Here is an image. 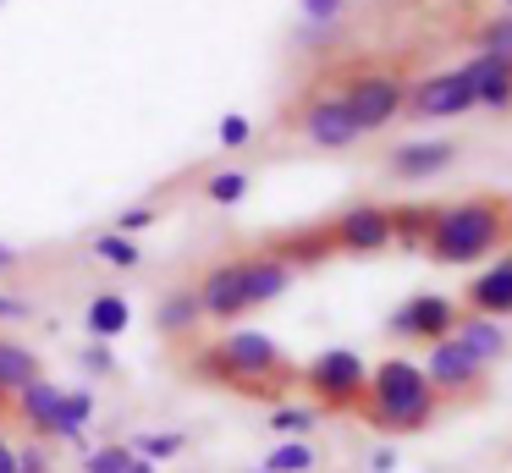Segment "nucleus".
<instances>
[{"label":"nucleus","mask_w":512,"mask_h":473,"mask_svg":"<svg viewBox=\"0 0 512 473\" xmlns=\"http://www.w3.org/2000/svg\"><path fill=\"white\" fill-rule=\"evenodd\" d=\"M188 374L215 385V391L254 396V402H270V407L287 402V391L298 385V363L281 352V341L265 336V330H243V325H232L221 341L193 347Z\"/></svg>","instance_id":"f257e3e1"},{"label":"nucleus","mask_w":512,"mask_h":473,"mask_svg":"<svg viewBox=\"0 0 512 473\" xmlns=\"http://www.w3.org/2000/svg\"><path fill=\"white\" fill-rule=\"evenodd\" d=\"M512 242V193H468L452 204H435L424 259L435 264H479Z\"/></svg>","instance_id":"f03ea898"},{"label":"nucleus","mask_w":512,"mask_h":473,"mask_svg":"<svg viewBox=\"0 0 512 473\" xmlns=\"http://www.w3.org/2000/svg\"><path fill=\"white\" fill-rule=\"evenodd\" d=\"M358 418L386 435H419L441 418V396L430 391L424 369L413 358H386L369 369V391H364V407Z\"/></svg>","instance_id":"7ed1b4c3"},{"label":"nucleus","mask_w":512,"mask_h":473,"mask_svg":"<svg viewBox=\"0 0 512 473\" xmlns=\"http://www.w3.org/2000/svg\"><path fill=\"white\" fill-rule=\"evenodd\" d=\"M298 385L309 391L314 407H325V413H358V407H364V391H369V363L358 358L353 347H325L298 369Z\"/></svg>","instance_id":"20e7f679"},{"label":"nucleus","mask_w":512,"mask_h":473,"mask_svg":"<svg viewBox=\"0 0 512 473\" xmlns=\"http://www.w3.org/2000/svg\"><path fill=\"white\" fill-rule=\"evenodd\" d=\"M336 94L347 99V110H353L358 132H386L391 121L402 116V99H408V77L397 72V66H358L353 77H347Z\"/></svg>","instance_id":"39448f33"},{"label":"nucleus","mask_w":512,"mask_h":473,"mask_svg":"<svg viewBox=\"0 0 512 473\" xmlns=\"http://www.w3.org/2000/svg\"><path fill=\"white\" fill-rule=\"evenodd\" d=\"M325 226H331L336 253H347V259H369V253L391 248V204H375V198H358V204L336 209Z\"/></svg>","instance_id":"423d86ee"},{"label":"nucleus","mask_w":512,"mask_h":473,"mask_svg":"<svg viewBox=\"0 0 512 473\" xmlns=\"http://www.w3.org/2000/svg\"><path fill=\"white\" fill-rule=\"evenodd\" d=\"M468 110H474V83L463 77V66L419 77V83H408V99H402V116L413 121H446V116H468Z\"/></svg>","instance_id":"0eeeda50"},{"label":"nucleus","mask_w":512,"mask_h":473,"mask_svg":"<svg viewBox=\"0 0 512 473\" xmlns=\"http://www.w3.org/2000/svg\"><path fill=\"white\" fill-rule=\"evenodd\" d=\"M419 369H424V380H430V391L441 396V407L446 402H474V396L485 391V374H490L485 363H474L457 341H435Z\"/></svg>","instance_id":"6e6552de"},{"label":"nucleus","mask_w":512,"mask_h":473,"mask_svg":"<svg viewBox=\"0 0 512 473\" xmlns=\"http://www.w3.org/2000/svg\"><path fill=\"white\" fill-rule=\"evenodd\" d=\"M457 319H463V308H457L452 297H441V292H413L408 303H402L397 314L386 319V330H391L397 341H424V347H435V341L452 336Z\"/></svg>","instance_id":"1a4fd4ad"},{"label":"nucleus","mask_w":512,"mask_h":473,"mask_svg":"<svg viewBox=\"0 0 512 473\" xmlns=\"http://www.w3.org/2000/svg\"><path fill=\"white\" fill-rule=\"evenodd\" d=\"M298 127H303V138H309L314 149H325V154H342V149H353V143L364 138L358 121H353V110H347V99L336 94V88H325V94H314L309 105H303Z\"/></svg>","instance_id":"9d476101"},{"label":"nucleus","mask_w":512,"mask_h":473,"mask_svg":"<svg viewBox=\"0 0 512 473\" xmlns=\"http://www.w3.org/2000/svg\"><path fill=\"white\" fill-rule=\"evenodd\" d=\"M457 143L452 138H408L386 154V176L391 182H430V176L452 171L457 165Z\"/></svg>","instance_id":"9b49d317"},{"label":"nucleus","mask_w":512,"mask_h":473,"mask_svg":"<svg viewBox=\"0 0 512 473\" xmlns=\"http://www.w3.org/2000/svg\"><path fill=\"white\" fill-rule=\"evenodd\" d=\"M199 308H204V319H215V325H237V319L248 314V297H243V264L237 259H221V264H210V270L199 275Z\"/></svg>","instance_id":"f8f14e48"},{"label":"nucleus","mask_w":512,"mask_h":473,"mask_svg":"<svg viewBox=\"0 0 512 473\" xmlns=\"http://www.w3.org/2000/svg\"><path fill=\"white\" fill-rule=\"evenodd\" d=\"M265 253H276L287 270H320L325 259H336V242L325 220H309V226H287L265 242Z\"/></svg>","instance_id":"ddd939ff"},{"label":"nucleus","mask_w":512,"mask_h":473,"mask_svg":"<svg viewBox=\"0 0 512 473\" xmlns=\"http://www.w3.org/2000/svg\"><path fill=\"white\" fill-rule=\"evenodd\" d=\"M463 314H485V319L512 314V253H501L496 264H485V270L463 286Z\"/></svg>","instance_id":"4468645a"},{"label":"nucleus","mask_w":512,"mask_h":473,"mask_svg":"<svg viewBox=\"0 0 512 473\" xmlns=\"http://www.w3.org/2000/svg\"><path fill=\"white\" fill-rule=\"evenodd\" d=\"M243 264V297H248V308H265V303H276V297H287V286L298 281V270H287V264L276 259V253H248V259H237Z\"/></svg>","instance_id":"2eb2a0df"},{"label":"nucleus","mask_w":512,"mask_h":473,"mask_svg":"<svg viewBox=\"0 0 512 473\" xmlns=\"http://www.w3.org/2000/svg\"><path fill=\"white\" fill-rule=\"evenodd\" d=\"M446 341H457V347H463L474 363H485V369H490V363H501V358H507V347H512L507 325H501V319H485V314H463Z\"/></svg>","instance_id":"dca6fc26"},{"label":"nucleus","mask_w":512,"mask_h":473,"mask_svg":"<svg viewBox=\"0 0 512 473\" xmlns=\"http://www.w3.org/2000/svg\"><path fill=\"white\" fill-rule=\"evenodd\" d=\"M463 77L474 83V110H507L512 105V61H501V55H468L463 61Z\"/></svg>","instance_id":"f3484780"},{"label":"nucleus","mask_w":512,"mask_h":473,"mask_svg":"<svg viewBox=\"0 0 512 473\" xmlns=\"http://www.w3.org/2000/svg\"><path fill=\"white\" fill-rule=\"evenodd\" d=\"M199 325H204V308H199V292H193V286H171V292L155 303V330L160 336L182 341V336H193Z\"/></svg>","instance_id":"a211bd4d"},{"label":"nucleus","mask_w":512,"mask_h":473,"mask_svg":"<svg viewBox=\"0 0 512 473\" xmlns=\"http://www.w3.org/2000/svg\"><path fill=\"white\" fill-rule=\"evenodd\" d=\"M39 374H45V363H39V352L28 347V341L0 336V407H12V396L23 391V385H34Z\"/></svg>","instance_id":"6ab92c4d"},{"label":"nucleus","mask_w":512,"mask_h":473,"mask_svg":"<svg viewBox=\"0 0 512 473\" xmlns=\"http://www.w3.org/2000/svg\"><path fill=\"white\" fill-rule=\"evenodd\" d=\"M127 325H133V308H127L122 292H94L89 297V308H83L89 341H116V336H127Z\"/></svg>","instance_id":"aec40b11"},{"label":"nucleus","mask_w":512,"mask_h":473,"mask_svg":"<svg viewBox=\"0 0 512 473\" xmlns=\"http://www.w3.org/2000/svg\"><path fill=\"white\" fill-rule=\"evenodd\" d=\"M89 418H94V391L89 385H61V402H56V413H50V435L45 440H83Z\"/></svg>","instance_id":"412c9836"},{"label":"nucleus","mask_w":512,"mask_h":473,"mask_svg":"<svg viewBox=\"0 0 512 473\" xmlns=\"http://www.w3.org/2000/svg\"><path fill=\"white\" fill-rule=\"evenodd\" d=\"M56 402H61V385L50 380V374H39L34 385H23V391L12 396V413L23 418L34 435H50V413H56Z\"/></svg>","instance_id":"4be33fe9"},{"label":"nucleus","mask_w":512,"mask_h":473,"mask_svg":"<svg viewBox=\"0 0 512 473\" xmlns=\"http://www.w3.org/2000/svg\"><path fill=\"white\" fill-rule=\"evenodd\" d=\"M430 220H435V204H391V242L408 253H424Z\"/></svg>","instance_id":"5701e85b"},{"label":"nucleus","mask_w":512,"mask_h":473,"mask_svg":"<svg viewBox=\"0 0 512 473\" xmlns=\"http://www.w3.org/2000/svg\"><path fill=\"white\" fill-rule=\"evenodd\" d=\"M94 259L100 264H111V270H138V264H144V253H138V242L133 237H122V231H100V237H94Z\"/></svg>","instance_id":"b1692460"},{"label":"nucleus","mask_w":512,"mask_h":473,"mask_svg":"<svg viewBox=\"0 0 512 473\" xmlns=\"http://www.w3.org/2000/svg\"><path fill=\"white\" fill-rule=\"evenodd\" d=\"M314 424H320V407H298V402H276V407H270V429H276L281 440H303Z\"/></svg>","instance_id":"393cba45"},{"label":"nucleus","mask_w":512,"mask_h":473,"mask_svg":"<svg viewBox=\"0 0 512 473\" xmlns=\"http://www.w3.org/2000/svg\"><path fill=\"white\" fill-rule=\"evenodd\" d=\"M474 50L479 55H501V61H512V11H501V17H485L474 28Z\"/></svg>","instance_id":"a878e982"},{"label":"nucleus","mask_w":512,"mask_h":473,"mask_svg":"<svg viewBox=\"0 0 512 473\" xmlns=\"http://www.w3.org/2000/svg\"><path fill=\"white\" fill-rule=\"evenodd\" d=\"M182 446H188V435L182 429H155V435H138L133 440V457H144V462H171V457H182Z\"/></svg>","instance_id":"bb28decb"},{"label":"nucleus","mask_w":512,"mask_h":473,"mask_svg":"<svg viewBox=\"0 0 512 473\" xmlns=\"http://www.w3.org/2000/svg\"><path fill=\"white\" fill-rule=\"evenodd\" d=\"M314 462L320 457H314L309 440H281V446L265 457V473H314Z\"/></svg>","instance_id":"cd10ccee"},{"label":"nucleus","mask_w":512,"mask_h":473,"mask_svg":"<svg viewBox=\"0 0 512 473\" xmlns=\"http://www.w3.org/2000/svg\"><path fill=\"white\" fill-rule=\"evenodd\" d=\"M204 198H210V204H221V209L243 204V198H248V176L243 171H215L210 182H204Z\"/></svg>","instance_id":"c85d7f7f"},{"label":"nucleus","mask_w":512,"mask_h":473,"mask_svg":"<svg viewBox=\"0 0 512 473\" xmlns=\"http://www.w3.org/2000/svg\"><path fill=\"white\" fill-rule=\"evenodd\" d=\"M127 462H133V446L111 440V446H94L89 457H83V473H127Z\"/></svg>","instance_id":"c756f323"},{"label":"nucleus","mask_w":512,"mask_h":473,"mask_svg":"<svg viewBox=\"0 0 512 473\" xmlns=\"http://www.w3.org/2000/svg\"><path fill=\"white\" fill-rule=\"evenodd\" d=\"M78 363H83V374H94V380H111V374H116V352H111V341H89V347L78 352Z\"/></svg>","instance_id":"7c9ffc66"},{"label":"nucleus","mask_w":512,"mask_h":473,"mask_svg":"<svg viewBox=\"0 0 512 473\" xmlns=\"http://www.w3.org/2000/svg\"><path fill=\"white\" fill-rule=\"evenodd\" d=\"M215 138H221V149H243V143L254 138V121H248V116H237V110H232V116H221Z\"/></svg>","instance_id":"2f4dec72"},{"label":"nucleus","mask_w":512,"mask_h":473,"mask_svg":"<svg viewBox=\"0 0 512 473\" xmlns=\"http://www.w3.org/2000/svg\"><path fill=\"white\" fill-rule=\"evenodd\" d=\"M303 22H320V28H331V22H342L347 0H298Z\"/></svg>","instance_id":"473e14b6"},{"label":"nucleus","mask_w":512,"mask_h":473,"mask_svg":"<svg viewBox=\"0 0 512 473\" xmlns=\"http://www.w3.org/2000/svg\"><path fill=\"white\" fill-rule=\"evenodd\" d=\"M155 220H160L155 204H133V209H122V215H116V231H122V237H138V231L155 226Z\"/></svg>","instance_id":"72a5a7b5"},{"label":"nucleus","mask_w":512,"mask_h":473,"mask_svg":"<svg viewBox=\"0 0 512 473\" xmlns=\"http://www.w3.org/2000/svg\"><path fill=\"white\" fill-rule=\"evenodd\" d=\"M17 319H34V297L0 292V325H17Z\"/></svg>","instance_id":"f704fd0d"},{"label":"nucleus","mask_w":512,"mask_h":473,"mask_svg":"<svg viewBox=\"0 0 512 473\" xmlns=\"http://www.w3.org/2000/svg\"><path fill=\"white\" fill-rule=\"evenodd\" d=\"M17 473H50L45 451H39V446H23V451H17Z\"/></svg>","instance_id":"c9c22d12"},{"label":"nucleus","mask_w":512,"mask_h":473,"mask_svg":"<svg viewBox=\"0 0 512 473\" xmlns=\"http://www.w3.org/2000/svg\"><path fill=\"white\" fill-rule=\"evenodd\" d=\"M369 473H397V451L375 446V451H369Z\"/></svg>","instance_id":"e433bc0d"},{"label":"nucleus","mask_w":512,"mask_h":473,"mask_svg":"<svg viewBox=\"0 0 512 473\" xmlns=\"http://www.w3.org/2000/svg\"><path fill=\"white\" fill-rule=\"evenodd\" d=\"M17 259H23V253H17L12 242H0V275H6V270H17Z\"/></svg>","instance_id":"4c0bfd02"},{"label":"nucleus","mask_w":512,"mask_h":473,"mask_svg":"<svg viewBox=\"0 0 512 473\" xmlns=\"http://www.w3.org/2000/svg\"><path fill=\"white\" fill-rule=\"evenodd\" d=\"M0 473H17V451L6 446V435H0Z\"/></svg>","instance_id":"58836bf2"},{"label":"nucleus","mask_w":512,"mask_h":473,"mask_svg":"<svg viewBox=\"0 0 512 473\" xmlns=\"http://www.w3.org/2000/svg\"><path fill=\"white\" fill-rule=\"evenodd\" d=\"M127 473H160V468H155V462H144V457H133V462H127Z\"/></svg>","instance_id":"ea45409f"},{"label":"nucleus","mask_w":512,"mask_h":473,"mask_svg":"<svg viewBox=\"0 0 512 473\" xmlns=\"http://www.w3.org/2000/svg\"><path fill=\"white\" fill-rule=\"evenodd\" d=\"M501 6H507V11H512V0H501Z\"/></svg>","instance_id":"a19ab883"},{"label":"nucleus","mask_w":512,"mask_h":473,"mask_svg":"<svg viewBox=\"0 0 512 473\" xmlns=\"http://www.w3.org/2000/svg\"><path fill=\"white\" fill-rule=\"evenodd\" d=\"M254 473H265V468H254Z\"/></svg>","instance_id":"79ce46f5"},{"label":"nucleus","mask_w":512,"mask_h":473,"mask_svg":"<svg viewBox=\"0 0 512 473\" xmlns=\"http://www.w3.org/2000/svg\"><path fill=\"white\" fill-rule=\"evenodd\" d=\"M0 6H6V0H0Z\"/></svg>","instance_id":"37998d69"}]
</instances>
